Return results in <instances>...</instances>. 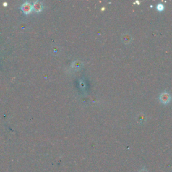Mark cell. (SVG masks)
Returning <instances> with one entry per match:
<instances>
[{
    "mask_svg": "<svg viewBox=\"0 0 172 172\" xmlns=\"http://www.w3.org/2000/svg\"><path fill=\"white\" fill-rule=\"evenodd\" d=\"M160 99L163 103H168L170 100V96L166 93H163L160 96Z\"/></svg>",
    "mask_w": 172,
    "mask_h": 172,
    "instance_id": "cell-2",
    "label": "cell"
},
{
    "mask_svg": "<svg viewBox=\"0 0 172 172\" xmlns=\"http://www.w3.org/2000/svg\"><path fill=\"white\" fill-rule=\"evenodd\" d=\"M33 8L36 12H40V10L42 9V5L40 4V2L36 1L33 5Z\"/></svg>",
    "mask_w": 172,
    "mask_h": 172,
    "instance_id": "cell-3",
    "label": "cell"
},
{
    "mask_svg": "<svg viewBox=\"0 0 172 172\" xmlns=\"http://www.w3.org/2000/svg\"><path fill=\"white\" fill-rule=\"evenodd\" d=\"M22 9L24 13H25L26 14H30L32 10V5L30 3H28V2H26V3H24L22 5Z\"/></svg>",
    "mask_w": 172,
    "mask_h": 172,
    "instance_id": "cell-1",
    "label": "cell"
},
{
    "mask_svg": "<svg viewBox=\"0 0 172 172\" xmlns=\"http://www.w3.org/2000/svg\"><path fill=\"white\" fill-rule=\"evenodd\" d=\"M138 172H149V171L146 168H142L141 169H140V170Z\"/></svg>",
    "mask_w": 172,
    "mask_h": 172,
    "instance_id": "cell-4",
    "label": "cell"
}]
</instances>
